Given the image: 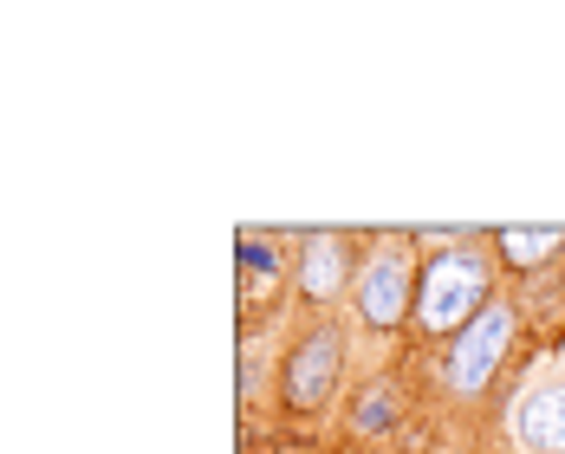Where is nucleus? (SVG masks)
Returning <instances> with one entry per match:
<instances>
[{
	"label": "nucleus",
	"mask_w": 565,
	"mask_h": 454,
	"mask_svg": "<svg viewBox=\"0 0 565 454\" xmlns=\"http://www.w3.org/2000/svg\"><path fill=\"white\" fill-rule=\"evenodd\" d=\"M494 247H501V260L513 273H533L565 247V227H494Z\"/></svg>",
	"instance_id": "0eeeda50"
},
{
	"label": "nucleus",
	"mask_w": 565,
	"mask_h": 454,
	"mask_svg": "<svg viewBox=\"0 0 565 454\" xmlns=\"http://www.w3.org/2000/svg\"><path fill=\"white\" fill-rule=\"evenodd\" d=\"M351 280V234H299V292L332 305Z\"/></svg>",
	"instance_id": "39448f33"
},
{
	"label": "nucleus",
	"mask_w": 565,
	"mask_h": 454,
	"mask_svg": "<svg viewBox=\"0 0 565 454\" xmlns=\"http://www.w3.org/2000/svg\"><path fill=\"white\" fill-rule=\"evenodd\" d=\"M513 344V305L508 299H488V312L455 338L449 350V390L455 397H475V390H488L494 383V370H501V357H508Z\"/></svg>",
	"instance_id": "7ed1b4c3"
},
{
	"label": "nucleus",
	"mask_w": 565,
	"mask_h": 454,
	"mask_svg": "<svg viewBox=\"0 0 565 454\" xmlns=\"http://www.w3.org/2000/svg\"><path fill=\"white\" fill-rule=\"evenodd\" d=\"M488 312V253H475V247H443V253H429V267H423V280H416V325L423 332H468L475 318Z\"/></svg>",
	"instance_id": "f257e3e1"
},
{
	"label": "nucleus",
	"mask_w": 565,
	"mask_h": 454,
	"mask_svg": "<svg viewBox=\"0 0 565 454\" xmlns=\"http://www.w3.org/2000/svg\"><path fill=\"white\" fill-rule=\"evenodd\" d=\"M339 370H344V332L332 318H319V325H306L299 344H292V357H286V402L299 409V415H312V409H326L332 390H339Z\"/></svg>",
	"instance_id": "f03ea898"
},
{
	"label": "nucleus",
	"mask_w": 565,
	"mask_h": 454,
	"mask_svg": "<svg viewBox=\"0 0 565 454\" xmlns=\"http://www.w3.org/2000/svg\"><path fill=\"white\" fill-rule=\"evenodd\" d=\"M396 415H403V390L396 383H371L358 397V409H351V429L358 435H384V429H396Z\"/></svg>",
	"instance_id": "6e6552de"
},
{
	"label": "nucleus",
	"mask_w": 565,
	"mask_h": 454,
	"mask_svg": "<svg viewBox=\"0 0 565 454\" xmlns=\"http://www.w3.org/2000/svg\"><path fill=\"white\" fill-rule=\"evenodd\" d=\"M520 442L533 454H565V377L540 383L533 397L520 402Z\"/></svg>",
	"instance_id": "423d86ee"
},
{
	"label": "nucleus",
	"mask_w": 565,
	"mask_h": 454,
	"mask_svg": "<svg viewBox=\"0 0 565 454\" xmlns=\"http://www.w3.org/2000/svg\"><path fill=\"white\" fill-rule=\"evenodd\" d=\"M409 305H416V299H409V253H403V240H384V247L364 260V273H358V312H364V325L396 332Z\"/></svg>",
	"instance_id": "20e7f679"
}]
</instances>
